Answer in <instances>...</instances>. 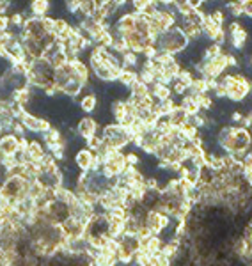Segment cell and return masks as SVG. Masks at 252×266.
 I'll return each mask as SVG.
<instances>
[{"label": "cell", "instance_id": "33", "mask_svg": "<svg viewBox=\"0 0 252 266\" xmlns=\"http://www.w3.org/2000/svg\"><path fill=\"white\" fill-rule=\"evenodd\" d=\"M251 89H252V78H251Z\"/></svg>", "mask_w": 252, "mask_h": 266}, {"label": "cell", "instance_id": "16", "mask_svg": "<svg viewBox=\"0 0 252 266\" xmlns=\"http://www.w3.org/2000/svg\"><path fill=\"white\" fill-rule=\"evenodd\" d=\"M189 117H190V115L187 114L185 110L181 108V106H176V108H174L173 112L169 114L167 119H169V123L173 124L174 128H181L183 124L189 123Z\"/></svg>", "mask_w": 252, "mask_h": 266}, {"label": "cell", "instance_id": "9", "mask_svg": "<svg viewBox=\"0 0 252 266\" xmlns=\"http://www.w3.org/2000/svg\"><path fill=\"white\" fill-rule=\"evenodd\" d=\"M94 160V153L87 148H80L73 157V163L78 169V172H89L91 170V165Z\"/></svg>", "mask_w": 252, "mask_h": 266}, {"label": "cell", "instance_id": "34", "mask_svg": "<svg viewBox=\"0 0 252 266\" xmlns=\"http://www.w3.org/2000/svg\"><path fill=\"white\" fill-rule=\"evenodd\" d=\"M128 266H133V265H128Z\"/></svg>", "mask_w": 252, "mask_h": 266}, {"label": "cell", "instance_id": "7", "mask_svg": "<svg viewBox=\"0 0 252 266\" xmlns=\"http://www.w3.org/2000/svg\"><path fill=\"white\" fill-rule=\"evenodd\" d=\"M20 123L25 126L27 133H36V135H41V133H45L47 130H50L52 128V123L48 121V119L45 117H38L36 114H32V112H25L23 114V117L20 119Z\"/></svg>", "mask_w": 252, "mask_h": 266}, {"label": "cell", "instance_id": "32", "mask_svg": "<svg viewBox=\"0 0 252 266\" xmlns=\"http://www.w3.org/2000/svg\"><path fill=\"white\" fill-rule=\"evenodd\" d=\"M245 115H247V119L252 123V106H251V108H249V112H247V114H245Z\"/></svg>", "mask_w": 252, "mask_h": 266}, {"label": "cell", "instance_id": "2", "mask_svg": "<svg viewBox=\"0 0 252 266\" xmlns=\"http://www.w3.org/2000/svg\"><path fill=\"white\" fill-rule=\"evenodd\" d=\"M100 135L103 139V144H105L109 149H116V151H123L126 146H131V133L128 128L121 126L118 123H109L105 126H101Z\"/></svg>", "mask_w": 252, "mask_h": 266}, {"label": "cell", "instance_id": "17", "mask_svg": "<svg viewBox=\"0 0 252 266\" xmlns=\"http://www.w3.org/2000/svg\"><path fill=\"white\" fill-rule=\"evenodd\" d=\"M128 98L130 100H144V98L151 96V93H149V87H147L146 84H142L140 80H137L133 85L130 87V91H128Z\"/></svg>", "mask_w": 252, "mask_h": 266}, {"label": "cell", "instance_id": "27", "mask_svg": "<svg viewBox=\"0 0 252 266\" xmlns=\"http://www.w3.org/2000/svg\"><path fill=\"white\" fill-rule=\"evenodd\" d=\"M244 117H245V112H242V110H233V112H231V123H233V126H238V124H242Z\"/></svg>", "mask_w": 252, "mask_h": 266}, {"label": "cell", "instance_id": "1", "mask_svg": "<svg viewBox=\"0 0 252 266\" xmlns=\"http://www.w3.org/2000/svg\"><path fill=\"white\" fill-rule=\"evenodd\" d=\"M155 47L158 52L176 57V55L187 52V48L190 47V41L183 36V32L178 27H173V29L165 30L164 34L158 36V39L155 41Z\"/></svg>", "mask_w": 252, "mask_h": 266}, {"label": "cell", "instance_id": "26", "mask_svg": "<svg viewBox=\"0 0 252 266\" xmlns=\"http://www.w3.org/2000/svg\"><path fill=\"white\" fill-rule=\"evenodd\" d=\"M171 89H173V96H180V98H183L187 93H189V89L185 87L183 84H180V82H174L173 85H171Z\"/></svg>", "mask_w": 252, "mask_h": 266}, {"label": "cell", "instance_id": "13", "mask_svg": "<svg viewBox=\"0 0 252 266\" xmlns=\"http://www.w3.org/2000/svg\"><path fill=\"white\" fill-rule=\"evenodd\" d=\"M27 153H29V157L32 161H41L43 158L47 157V148H45V144L41 140H36V139H29V148H27Z\"/></svg>", "mask_w": 252, "mask_h": 266}, {"label": "cell", "instance_id": "25", "mask_svg": "<svg viewBox=\"0 0 252 266\" xmlns=\"http://www.w3.org/2000/svg\"><path fill=\"white\" fill-rule=\"evenodd\" d=\"M11 133H13V135L16 137V139H23V137H27V130H25V126H23V124H21L20 121H14Z\"/></svg>", "mask_w": 252, "mask_h": 266}, {"label": "cell", "instance_id": "14", "mask_svg": "<svg viewBox=\"0 0 252 266\" xmlns=\"http://www.w3.org/2000/svg\"><path fill=\"white\" fill-rule=\"evenodd\" d=\"M126 100H116V102H110L109 103V114L110 119H112L114 123H121L123 119L126 115Z\"/></svg>", "mask_w": 252, "mask_h": 266}, {"label": "cell", "instance_id": "12", "mask_svg": "<svg viewBox=\"0 0 252 266\" xmlns=\"http://www.w3.org/2000/svg\"><path fill=\"white\" fill-rule=\"evenodd\" d=\"M178 106H181V108L185 110V112L190 115V117H192V115L201 114V106H199L197 98L193 96V94L187 93L183 98H180V102H178Z\"/></svg>", "mask_w": 252, "mask_h": 266}, {"label": "cell", "instance_id": "20", "mask_svg": "<svg viewBox=\"0 0 252 266\" xmlns=\"http://www.w3.org/2000/svg\"><path fill=\"white\" fill-rule=\"evenodd\" d=\"M180 135L183 137L187 142H193L197 137H201V130H197V128L192 126L190 123H187V124H183V126L180 128Z\"/></svg>", "mask_w": 252, "mask_h": 266}, {"label": "cell", "instance_id": "23", "mask_svg": "<svg viewBox=\"0 0 252 266\" xmlns=\"http://www.w3.org/2000/svg\"><path fill=\"white\" fill-rule=\"evenodd\" d=\"M193 80H195V76H193V73L190 71L189 68L181 69L180 76H178V82H180V84H183L187 89H190V87H192V84H193Z\"/></svg>", "mask_w": 252, "mask_h": 266}, {"label": "cell", "instance_id": "18", "mask_svg": "<svg viewBox=\"0 0 252 266\" xmlns=\"http://www.w3.org/2000/svg\"><path fill=\"white\" fill-rule=\"evenodd\" d=\"M137 80H139V71H133V69H123L118 84L121 85L123 89H126V91H130V87Z\"/></svg>", "mask_w": 252, "mask_h": 266}, {"label": "cell", "instance_id": "19", "mask_svg": "<svg viewBox=\"0 0 252 266\" xmlns=\"http://www.w3.org/2000/svg\"><path fill=\"white\" fill-rule=\"evenodd\" d=\"M61 139H63V131H61L57 126H52L50 130H47L45 133H41V140H43V144H45V148L54 146V144L59 142Z\"/></svg>", "mask_w": 252, "mask_h": 266}, {"label": "cell", "instance_id": "28", "mask_svg": "<svg viewBox=\"0 0 252 266\" xmlns=\"http://www.w3.org/2000/svg\"><path fill=\"white\" fill-rule=\"evenodd\" d=\"M242 167H244V172H252V149L244 157Z\"/></svg>", "mask_w": 252, "mask_h": 266}, {"label": "cell", "instance_id": "29", "mask_svg": "<svg viewBox=\"0 0 252 266\" xmlns=\"http://www.w3.org/2000/svg\"><path fill=\"white\" fill-rule=\"evenodd\" d=\"M213 96H215V98H219V100H224V98H227V91H226V87L219 84V85H217V87H215Z\"/></svg>", "mask_w": 252, "mask_h": 266}, {"label": "cell", "instance_id": "6", "mask_svg": "<svg viewBox=\"0 0 252 266\" xmlns=\"http://www.w3.org/2000/svg\"><path fill=\"white\" fill-rule=\"evenodd\" d=\"M75 130H76V135H78V139H82L84 142H87V140H91L93 137H96L98 133H100L101 126H100V123H98L94 117H91V115H85V117L78 119V123H76Z\"/></svg>", "mask_w": 252, "mask_h": 266}, {"label": "cell", "instance_id": "8", "mask_svg": "<svg viewBox=\"0 0 252 266\" xmlns=\"http://www.w3.org/2000/svg\"><path fill=\"white\" fill-rule=\"evenodd\" d=\"M233 137H235V148L233 153L247 155L252 149V133L251 130H245L242 126H233Z\"/></svg>", "mask_w": 252, "mask_h": 266}, {"label": "cell", "instance_id": "24", "mask_svg": "<svg viewBox=\"0 0 252 266\" xmlns=\"http://www.w3.org/2000/svg\"><path fill=\"white\" fill-rule=\"evenodd\" d=\"M101 146H103V139H101L100 133H98L96 137H93V139H91V140H87V142H85V148L91 149V151H93V153H96L98 149L101 148Z\"/></svg>", "mask_w": 252, "mask_h": 266}, {"label": "cell", "instance_id": "15", "mask_svg": "<svg viewBox=\"0 0 252 266\" xmlns=\"http://www.w3.org/2000/svg\"><path fill=\"white\" fill-rule=\"evenodd\" d=\"M50 7H52V2H47V0H36V2H30L29 4L30 16L47 18L48 13H50Z\"/></svg>", "mask_w": 252, "mask_h": 266}, {"label": "cell", "instance_id": "10", "mask_svg": "<svg viewBox=\"0 0 252 266\" xmlns=\"http://www.w3.org/2000/svg\"><path fill=\"white\" fill-rule=\"evenodd\" d=\"M18 151H20V148H18V139L13 133H5V135L0 137V153H2L4 157H14Z\"/></svg>", "mask_w": 252, "mask_h": 266}, {"label": "cell", "instance_id": "21", "mask_svg": "<svg viewBox=\"0 0 252 266\" xmlns=\"http://www.w3.org/2000/svg\"><path fill=\"white\" fill-rule=\"evenodd\" d=\"M164 243L165 241L162 240L160 236H155L153 234L149 240H147V243H146V247H144L142 250H147L149 254H156V252H162V247H164Z\"/></svg>", "mask_w": 252, "mask_h": 266}, {"label": "cell", "instance_id": "22", "mask_svg": "<svg viewBox=\"0 0 252 266\" xmlns=\"http://www.w3.org/2000/svg\"><path fill=\"white\" fill-rule=\"evenodd\" d=\"M226 9L231 13V16L235 18V20L244 16V2H227Z\"/></svg>", "mask_w": 252, "mask_h": 266}, {"label": "cell", "instance_id": "3", "mask_svg": "<svg viewBox=\"0 0 252 266\" xmlns=\"http://www.w3.org/2000/svg\"><path fill=\"white\" fill-rule=\"evenodd\" d=\"M233 76H235V84L231 85V87H227V100L229 102H235V103H242L245 102L249 98V94L252 93L251 89V80H249L247 76L244 75V73H233Z\"/></svg>", "mask_w": 252, "mask_h": 266}, {"label": "cell", "instance_id": "30", "mask_svg": "<svg viewBox=\"0 0 252 266\" xmlns=\"http://www.w3.org/2000/svg\"><path fill=\"white\" fill-rule=\"evenodd\" d=\"M244 16L252 20V0H244Z\"/></svg>", "mask_w": 252, "mask_h": 266}, {"label": "cell", "instance_id": "11", "mask_svg": "<svg viewBox=\"0 0 252 266\" xmlns=\"http://www.w3.org/2000/svg\"><path fill=\"white\" fill-rule=\"evenodd\" d=\"M78 105L84 114H87V115L96 114V108L100 106V96H98L96 93H87V94H84V98H80Z\"/></svg>", "mask_w": 252, "mask_h": 266}, {"label": "cell", "instance_id": "31", "mask_svg": "<svg viewBox=\"0 0 252 266\" xmlns=\"http://www.w3.org/2000/svg\"><path fill=\"white\" fill-rule=\"evenodd\" d=\"M244 62H245V66H247V68L252 71V53L245 55V60H244Z\"/></svg>", "mask_w": 252, "mask_h": 266}, {"label": "cell", "instance_id": "4", "mask_svg": "<svg viewBox=\"0 0 252 266\" xmlns=\"http://www.w3.org/2000/svg\"><path fill=\"white\" fill-rule=\"evenodd\" d=\"M227 36H229V45H231L233 50H238L242 52L247 45V39H249V34L245 27L242 25V21L238 20H233L227 27Z\"/></svg>", "mask_w": 252, "mask_h": 266}, {"label": "cell", "instance_id": "5", "mask_svg": "<svg viewBox=\"0 0 252 266\" xmlns=\"http://www.w3.org/2000/svg\"><path fill=\"white\" fill-rule=\"evenodd\" d=\"M21 32L30 39H36V41H45L48 38V30L45 29V23H43V18H34V16H29L23 23V29Z\"/></svg>", "mask_w": 252, "mask_h": 266}]
</instances>
